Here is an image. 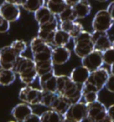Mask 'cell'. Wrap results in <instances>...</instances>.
I'll return each mask as SVG.
<instances>
[{"label":"cell","mask_w":114,"mask_h":122,"mask_svg":"<svg viewBox=\"0 0 114 122\" xmlns=\"http://www.w3.org/2000/svg\"><path fill=\"white\" fill-rule=\"evenodd\" d=\"M64 1H65V3H66V5H67L68 6L73 7L78 3H79L81 0H64Z\"/></svg>","instance_id":"39"},{"label":"cell","mask_w":114,"mask_h":122,"mask_svg":"<svg viewBox=\"0 0 114 122\" xmlns=\"http://www.w3.org/2000/svg\"><path fill=\"white\" fill-rule=\"evenodd\" d=\"M0 16L9 22H14L19 20L21 16L20 7L17 5L4 2L0 5Z\"/></svg>","instance_id":"10"},{"label":"cell","mask_w":114,"mask_h":122,"mask_svg":"<svg viewBox=\"0 0 114 122\" xmlns=\"http://www.w3.org/2000/svg\"><path fill=\"white\" fill-rule=\"evenodd\" d=\"M111 74H114V64L111 66Z\"/></svg>","instance_id":"43"},{"label":"cell","mask_w":114,"mask_h":122,"mask_svg":"<svg viewBox=\"0 0 114 122\" xmlns=\"http://www.w3.org/2000/svg\"><path fill=\"white\" fill-rule=\"evenodd\" d=\"M71 105V104L68 102L67 99L64 98L63 96H61V95H58L56 96V98L54 99V102L51 105L50 109L64 116Z\"/></svg>","instance_id":"21"},{"label":"cell","mask_w":114,"mask_h":122,"mask_svg":"<svg viewBox=\"0 0 114 122\" xmlns=\"http://www.w3.org/2000/svg\"><path fill=\"white\" fill-rule=\"evenodd\" d=\"M74 53L79 58L86 57L87 54L94 50V42L92 39V33L83 30L78 37L73 38Z\"/></svg>","instance_id":"3"},{"label":"cell","mask_w":114,"mask_h":122,"mask_svg":"<svg viewBox=\"0 0 114 122\" xmlns=\"http://www.w3.org/2000/svg\"><path fill=\"white\" fill-rule=\"evenodd\" d=\"M71 37L69 33L65 32V31L62 30H57L54 33V38H53V42L51 44L52 47H55V46H66L71 41Z\"/></svg>","instance_id":"20"},{"label":"cell","mask_w":114,"mask_h":122,"mask_svg":"<svg viewBox=\"0 0 114 122\" xmlns=\"http://www.w3.org/2000/svg\"><path fill=\"white\" fill-rule=\"evenodd\" d=\"M76 23V20H64L61 21L59 23V29L62 30L67 32L69 34H71V32L73 30L74 26Z\"/></svg>","instance_id":"32"},{"label":"cell","mask_w":114,"mask_h":122,"mask_svg":"<svg viewBox=\"0 0 114 122\" xmlns=\"http://www.w3.org/2000/svg\"><path fill=\"white\" fill-rule=\"evenodd\" d=\"M57 95L63 96L71 104L80 102L82 99V86L74 83L70 76H57Z\"/></svg>","instance_id":"1"},{"label":"cell","mask_w":114,"mask_h":122,"mask_svg":"<svg viewBox=\"0 0 114 122\" xmlns=\"http://www.w3.org/2000/svg\"><path fill=\"white\" fill-rule=\"evenodd\" d=\"M100 122H112V121H111V119H109V117H107V118H105L104 120H102V121H100Z\"/></svg>","instance_id":"42"},{"label":"cell","mask_w":114,"mask_h":122,"mask_svg":"<svg viewBox=\"0 0 114 122\" xmlns=\"http://www.w3.org/2000/svg\"><path fill=\"white\" fill-rule=\"evenodd\" d=\"M71 55V50L66 46H55L53 47L51 60L54 65H62L70 60Z\"/></svg>","instance_id":"14"},{"label":"cell","mask_w":114,"mask_h":122,"mask_svg":"<svg viewBox=\"0 0 114 122\" xmlns=\"http://www.w3.org/2000/svg\"><path fill=\"white\" fill-rule=\"evenodd\" d=\"M30 50H31V53H32V55L40 54V53H43V52L52 51L53 50V47L51 46L50 45L46 43L45 41L40 39L38 37L32 38V40L30 41Z\"/></svg>","instance_id":"18"},{"label":"cell","mask_w":114,"mask_h":122,"mask_svg":"<svg viewBox=\"0 0 114 122\" xmlns=\"http://www.w3.org/2000/svg\"><path fill=\"white\" fill-rule=\"evenodd\" d=\"M43 91L30 86L22 87L19 92V99L29 105H41Z\"/></svg>","instance_id":"4"},{"label":"cell","mask_w":114,"mask_h":122,"mask_svg":"<svg viewBox=\"0 0 114 122\" xmlns=\"http://www.w3.org/2000/svg\"><path fill=\"white\" fill-rule=\"evenodd\" d=\"M80 122H94V121L93 120V119H91L90 118H88V117H86V118L82 119Z\"/></svg>","instance_id":"41"},{"label":"cell","mask_w":114,"mask_h":122,"mask_svg":"<svg viewBox=\"0 0 114 122\" xmlns=\"http://www.w3.org/2000/svg\"><path fill=\"white\" fill-rule=\"evenodd\" d=\"M16 79V74L13 70H5L0 68V85L9 86Z\"/></svg>","instance_id":"24"},{"label":"cell","mask_w":114,"mask_h":122,"mask_svg":"<svg viewBox=\"0 0 114 122\" xmlns=\"http://www.w3.org/2000/svg\"><path fill=\"white\" fill-rule=\"evenodd\" d=\"M46 5L55 16L59 15L67 7V5L64 0H47Z\"/></svg>","instance_id":"23"},{"label":"cell","mask_w":114,"mask_h":122,"mask_svg":"<svg viewBox=\"0 0 114 122\" xmlns=\"http://www.w3.org/2000/svg\"><path fill=\"white\" fill-rule=\"evenodd\" d=\"M56 93H50V92H45L43 91V96H42V101H41V105L45 107L50 109L52 103L54 102V99L57 96Z\"/></svg>","instance_id":"29"},{"label":"cell","mask_w":114,"mask_h":122,"mask_svg":"<svg viewBox=\"0 0 114 122\" xmlns=\"http://www.w3.org/2000/svg\"><path fill=\"white\" fill-rule=\"evenodd\" d=\"M10 30V22L0 16V33H5Z\"/></svg>","instance_id":"34"},{"label":"cell","mask_w":114,"mask_h":122,"mask_svg":"<svg viewBox=\"0 0 114 122\" xmlns=\"http://www.w3.org/2000/svg\"><path fill=\"white\" fill-rule=\"evenodd\" d=\"M92 39L94 42V50H98L102 53L112 46V41H111L107 32L94 31L92 33Z\"/></svg>","instance_id":"13"},{"label":"cell","mask_w":114,"mask_h":122,"mask_svg":"<svg viewBox=\"0 0 114 122\" xmlns=\"http://www.w3.org/2000/svg\"><path fill=\"white\" fill-rule=\"evenodd\" d=\"M44 5H45V0H24L21 7L27 12L35 14Z\"/></svg>","instance_id":"25"},{"label":"cell","mask_w":114,"mask_h":122,"mask_svg":"<svg viewBox=\"0 0 114 122\" xmlns=\"http://www.w3.org/2000/svg\"><path fill=\"white\" fill-rule=\"evenodd\" d=\"M87 117L94 122H100L107 118V108L100 101L87 104Z\"/></svg>","instance_id":"9"},{"label":"cell","mask_w":114,"mask_h":122,"mask_svg":"<svg viewBox=\"0 0 114 122\" xmlns=\"http://www.w3.org/2000/svg\"><path fill=\"white\" fill-rule=\"evenodd\" d=\"M90 73L91 72L87 68H85L84 66L81 65V66H78L76 68H74L71 71L70 78L74 83L83 86L88 80Z\"/></svg>","instance_id":"16"},{"label":"cell","mask_w":114,"mask_h":122,"mask_svg":"<svg viewBox=\"0 0 114 122\" xmlns=\"http://www.w3.org/2000/svg\"><path fill=\"white\" fill-rule=\"evenodd\" d=\"M107 115L111 121L114 122V104H111L107 109Z\"/></svg>","instance_id":"37"},{"label":"cell","mask_w":114,"mask_h":122,"mask_svg":"<svg viewBox=\"0 0 114 122\" xmlns=\"http://www.w3.org/2000/svg\"><path fill=\"white\" fill-rule=\"evenodd\" d=\"M20 56L11 46H4L0 49V68L13 70L17 58Z\"/></svg>","instance_id":"6"},{"label":"cell","mask_w":114,"mask_h":122,"mask_svg":"<svg viewBox=\"0 0 114 122\" xmlns=\"http://www.w3.org/2000/svg\"><path fill=\"white\" fill-rule=\"evenodd\" d=\"M114 21L111 19L107 10H100L95 14L93 21L92 28L94 31L98 32H107L113 25Z\"/></svg>","instance_id":"5"},{"label":"cell","mask_w":114,"mask_h":122,"mask_svg":"<svg viewBox=\"0 0 114 122\" xmlns=\"http://www.w3.org/2000/svg\"><path fill=\"white\" fill-rule=\"evenodd\" d=\"M23 122H41L40 116L37 115V114H35V113H32Z\"/></svg>","instance_id":"36"},{"label":"cell","mask_w":114,"mask_h":122,"mask_svg":"<svg viewBox=\"0 0 114 122\" xmlns=\"http://www.w3.org/2000/svg\"><path fill=\"white\" fill-rule=\"evenodd\" d=\"M91 5L87 0H81L79 3L73 6V11L76 19H84L91 13Z\"/></svg>","instance_id":"19"},{"label":"cell","mask_w":114,"mask_h":122,"mask_svg":"<svg viewBox=\"0 0 114 122\" xmlns=\"http://www.w3.org/2000/svg\"><path fill=\"white\" fill-rule=\"evenodd\" d=\"M36 70H37V76H42L52 71H54V65L52 60L47 61H41L36 63Z\"/></svg>","instance_id":"26"},{"label":"cell","mask_w":114,"mask_h":122,"mask_svg":"<svg viewBox=\"0 0 114 122\" xmlns=\"http://www.w3.org/2000/svg\"><path fill=\"white\" fill-rule=\"evenodd\" d=\"M35 19L37 21L38 25H42L45 23H48L51 21H54L57 19L56 16L50 12V10L47 8V5H44L38 9V10L34 14Z\"/></svg>","instance_id":"17"},{"label":"cell","mask_w":114,"mask_h":122,"mask_svg":"<svg viewBox=\"0 0 114 122\" xmlns=\"http://www.w3.org/2000/svg\"><path fill=\"white\" fill-rule=\"evenodd\" d=\"M112 47H114V40L112 41Z\"/></svg>","instance_id":"46"},{"label":"cell","mask_w":114,"mask_h":122,"mask_svg":"<svg viewBox=\"0 0 114 122\" xmlns=\"http://www.w3.org/2000/svg\"><path fill=\"white\" fill-rule=\"evenodd\" d=\"M8 122H17V121H14V120H12V121H8Z\"/></svg>","instance_id":"47"},{"label":"cell","mask_w":114,"mask_h":122,"mask_svg":"<svg viewBox=\"0 0 114 122\" xmlns=\"http://www.w3.org/2000/svg\"><path fill=\"white\" fill-rule=\"evenodd\" d=\"M104 87L106 88L109 92L114 94V74H110Z\"/></svg>","instance_id":"35"},{"label":"cell","mask_w":114,"mask_h":122,"mask_svg":"<svg viewBox=\"0 0 114 122\" xmlns=\"http://www.w3.org/2000/svg\"><path fill=\"white\" fill-rule=\"evenodd\" d=\"M82 66L87 68L90 72L96 71L98 69L102 68L104 64V60H103V53L98 50L94 51L87 54L86 57L81 59Z\"/></svg>","instance_id":"8"},{"label":"cell","mask_w":114,"mask_h":122,"mask_svg":"<svg viewBox=\"0 0 114 122\" xmlns=\"http://www.w3.org/2000/svg\"><path fill=\"white\" fill-rule=\"evenodd\" d=\"M63 122H77V121H74V120H71V119H64Z\"/></svg>","instance_id":"44"},{"label":"cell","mask_w":114,"mask_h":122,"mask_svg":"<svg viewBox=\"0 0 114 122\" xmlns=\"http://www.w3.org/2000/svg\"><path fill=\"white\" fill-rule=\"evenodd\" d=\"M109 76H110V73H109L107 69L102 67L96 71L91 72L87 82L93 84L99 91H101L105 86V84L107 82Z\"/></svg>","instance_id":"11"},{"label":"cell","mask_w":114,"mask_h":122,"mask_svg":"<svg viewBox=\"0 0 114 122\" xmlns=\"http://www.w3.org/2000/svg\"><path fill=\"white\" fill-rule=\"evenodd\" d=\"M64 116L54 110H47L40 115L41 122H63Z\"/></svg>","instance_id":"22"},{"label":"cell","mask_w":114,"mask_h":122,"mask_svg":"<svg viewBox=\"0 0 114 122\" xmlns=\"http://www.w3.org/2000/svg\"><path fill=\"white\" fill-rule=\"evenodd\" d=\"M5 2L14 4V5H17L18 6H21V5L23 4L24 0H5Z\"/></svg>","instance_id":"40"},{"label":"cell","mask_w":114,"mask_h":122,"mask_svg":"<svg viewBox=\"0 0 114 122\" xmlns=\"http://www.w3.org/2000/svg\"><path fill=\"white\" fill-rule=\"evenodd\" d=\"M12 47L14 48V50L18 53V54L21 55L22 53L26 51V49H27V44H26V42L23 40H14L12 44L10 45Z\"/></svg>","instance_id":"31"},{"label":"cell","mask_w":114,"mask_h":122,"mask_svg":"<svg viewBox=\"0 0 114 122\" xmlns=\"http://www.w3.org/2000/svg\"><path fill=\"white\" fill-rule=\"evenodd\" d=\"M59 20L61 21H64V20H76V16L74 14L73 7L68 6L64 9L59 15Z\"/></svg>","instance_id":"27"},{"label":"cell","mask_w":114,"mask_h":122,"mask_svg":"<svg viewBox=\"0 0 114 122\" xmlns=\"http://www.w3.org/2000/svg\"><path fill=\"white\" fill-rule=\"evenodd\" d=\"M13 71L19 75L20 80L26 86L32 84L38 77L36 70V63L33 59L20 55L14 63Z\"/></svg>","instance_id":"2"},{"label":"cell","mask_w":114,"mask_h":122,"mask_svg":"<svg viewBox=\"0 0 114 122\" xmlns=\"http://www.w3.org/2000/svg\"><path fill=\"white\" fill-rule=\"evenodd\" d=\"M86 117H87V104L81 101L71 104L64 115L65 119H71L77 122H80Z\"/></svg>","instance_id":"7"},{"label":"cell","mask_w":114,"mask_h":122,"mask_svg":"<svg viewBox=\"0 0 114 122\" xmlns=\"http://www.w3.org/2000/svg\"><path fill=\"white\" fill-rule=\"evenodd\" d=\"M57 30H59V21L57 19L54 21L48 22V23L38 25V31L52 33V32H55Z\"/></svg>","instance_id":"28"},{"label":"cell","mask_w":114,"mask_h":122,"mask_svg":"<svg viewBox=\"0 0 114 122\" xmlns=\"http://www.w3.org/2000/svg\"><path fill=\"white\" fill-rule=\"evenodd\" d=\"M98 93L97 92H87L82 95V98L84 99V102L87 104L93 103V102L98 101Z\"/></svg>","instance_id":"33"},{"label":"cell","mask_w":114,"mask_h":122,"mask_svg":"<svg viewBox=\"0 0 114 122\" xmlns=\"http://www.w3.org/2000/svg\"><path fill=\"white\" fill-rule=\"evenodd\" d=\"M32 113H33V111L30 105L24 102H21L19 104L15 105L11 112L13 118L17 122H23Z\"/></svg>","instance_id":"15"},{"label":"cell","mask_w":114,"mask_h":122,"mask_svg":"<svg viewBox=\"0 0 114 122\" xmlns=\"http://www.w3.org/2000/svg\"><path fill=\"white\" fill-rule=\"evenodd\" d=\"M38 80L42 91L57 94V75H55L54 71L39 76Z\"/></svg>","instance_id":"12"},{"label":"cell","mask_w":114,"mask_h":122,"mask_svg":"<svg viewBox=\"0 0 114 122\" xmlns=\"http://www.w3.org/2000/svg\"><path fill=\"white\" fill-rule=\"evenodd\" d=\"M103 60H104V63L107 65L114 64V47H110L109 49L105 50L103 52Z\"/></svg>","instance_id":"30"},{"label":"cell","mask_w":114,"mask_h":122,"mask_svg":"<svg viewBox=\"0 0 114 122\" xmlns=\"http://www.w3.org/2000/svg\"><path fill=\"white\" fill-rule=\"evenodd\" d=\"M96 1H98V2H106L108 0H96Z\"/></svg>","instance_id":"45"},{"label":"cell","mask_w":114,"mask_h":122,"mask_svg":"<svg viewBox=\"0 0 114 122\" xmlns=\"http://www.w3.org/2000/svg\"><path fill=\"white\" fill-rule=\"evenodd\" d=\"M106 10H107L109 14L111 15V19H112L114 21V1H112V2L108 5V8L106 9Z\"/></svg>","instance_id":"38"}]
</instances>
